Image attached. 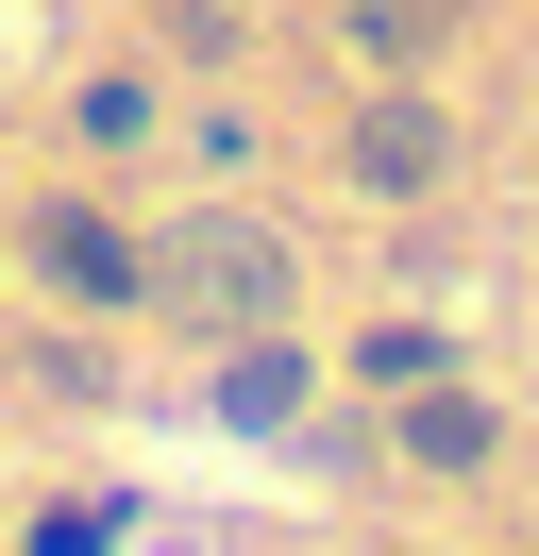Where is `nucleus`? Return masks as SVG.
<instances>
[{
  "label": "nucleus",
  "mask_w": 539,
  "mask_h": 556,
  "mask_svg": "<svg viewBox=\"0 0 539 556\" xmlns=\"http://www.w3.org/2000/svg\"><path fill=\"white\" fill-rule=\"evenodd\" d=\"M135 287H152L168 320H202V338H270V304H287V237H270L253 203H202V219H168V237L135 253Z\"/></svg>",
  "instance_id": "nucleus-1"
},
{
  "label": "nucleus",
  "mask_w": 539,
  "mask_h": 556,
  "mask_svg": "<svg viewBox=\"0 0 539 556\" xmlns=\"http://www.w3.org/2000/svg\"><path fill=\"white\" fill-rule=\"evenodd\" d=\"M34 270H51L67 304H135V237L101 203H51V219H34Z\"/></svg>",
  "instance_id": "nucleus-2"
},
{
  "label": "nucleus",
  "mask_w": 539,
  "mask_h": 556,
  "mask_svg": "<svg viewBox=\"0 0 539 556\" xmlns=\"http://www.w3.org/2000/svg\"><path fill=\"white\" fill-rule=\"evenodd\" d=\"M354 186H438V118L422 102H371L354 118Z\"/></svg>",
  "instance_id": "nucleus-3"
},
{
  "label": "nucleus",
  "mask_w": 539,
  "mask_h": 556,
  "mask_svg": "<svg viewBox=\"0 0 539 556\" xmlns=\"http://www.w3.org/2000/svg\"><path fill=\"white\" fill-rule=\"evenodd\" d=\"M404 472H489V405L422 388V405H404Z\"/></svg>",
  "instance_id": "nucleus-4"
},
{
  "label": "nucleus",
  "mask_w": 539,
  "mask_h": 556,
  "mask_svg": "<svg viewBox=\"0 0 539 556\" xmlns=\"http://www.w3.org/2000/svg\"><path fill=\"white\" fill-rule=\"evenodd\" d=\"M303 405V354L287 338H270V354H236V371H220V421H287Z\"/></svg>",
  "instance_id": "nucleus-5"
}]
</instances>
